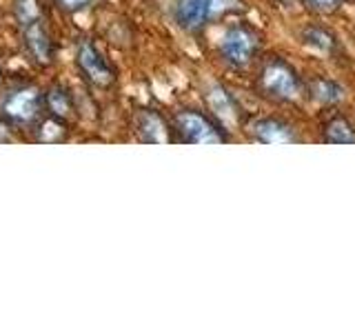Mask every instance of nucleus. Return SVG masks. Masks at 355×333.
Masks as SVG:
<instances>
[{
    "instance_id": "0eeeda50",
    "label": "nucleus",
    "mask_w": 355,
    "mask_h": 333,
    "mask_svg": "<svg viewBox=\"0 0 355 333\" xmlns=\"http://www.w3.org/2000/svg\"><path fill=\"white\" fill-rule=\"evenodd\" d=\"M73 62L78 67V71H80V76L92 87L109 89L118 80L114 65L107 60V56L100 51V47L92 38H80L76 42Z\"/></svg>"
},
{
    "instance_id": "1a4fd4ad",
    "label": "nucleus",
    "mask_w": 355,
    "mask_h": 333,
    "mask_svg": "<svg viewBox=\"0 0 355 333\" xmlns=\"http://www.w3.org/2000/svg\"><path fill=\"white\" fill-rule=\"evenodd\" d=\"M205 98H207L211 116H214L227 131L233 125H238V120H240V103H238V98L233 96L225 85L211 83L207 87Z\"/></svg>"
},
{
    "instance_id": "ddd939ff",
    "label": "nucleus",
    "mask_w": 355,
    "mask_h": 333,
    "mask_svg": "<svg viewBox=\"0 0 355 333\" xmlns=\"http://www.w3.org/2000/svg\"><path fill=\"white\" fill-rule=\"evenodd\" d=\"M44 111L60 120L69 122L76 116L73 94L62 83H53L44 89Z\"/></svg>"
},
{
    "instance_id": "20e7f679",
    "label": "nucleus",
    "mask_w": 355,
    "mask_h": 333,
    "mask_svg": "<svg viewBox=\"0 0 355 333\" xmlns=\"http://www.w3.org/2000/svg\"><path fill=\"white\" fill-rule=\"evenodd\" d=\"M262 38L249 22H229L216 42L218 58L233 71H244L255 62Z\"/></svg>"
},
{
    "instance_id": "f03ea898",
    "label": "nucleus",
    "mask_w": 355,
    "mask_h": 333,
    "mask_svg": "<svg viewBox=\"0 0 355 333\" xmlns=\"http://www.w3.org/2000/svg\"><path fill=\"white\" fill-rule=\"evenodd\" d=\"M255 92L271 103L293 105L304 96V78L282 56H269L255 74Z\"/></svg>"
},
{
    "instance_id": "f3484780",
    "label": "nucleus",
    "mask_w": 355,
    "mask_h": 333,
    "mask_svg": "<svg viewBox=\"0 0 355 333\" xmlns=\"http://www.w3.org/2000/svg\"><path fill=\"white\" fill-rule=\"evenodd\" d=\"M53 3L62 11H67V14H80V11H87L92 7L96 0H53Z\"/></svg>"
},
{
    "instance_id": "39448f33",
    "label": "nucleus",
    "mask_w": 355,
    "mask_h": 333,
    "mask_svg": "<svg viewBox=\"0 0 355 333\" xmlns=\"http://www.w3.org/2000/svg\"><path fill=\"white\" fill-rule=\"evenodd\" d=\"M44 114V89L33 83H16L0 96V118L11 127H33Z\"/></svg>"
},
{
    "instance_id": "6e6552de",
    "label": "nucleus",
    "mask_w": 355,
    "mask_h": 333,
    "mask_svg": "<svg viewBox=\"0 0 355 333\" xmlns=\"http://www.w3.org/2000/svg\"><path fill=\"white\" fill-rule=\"evenodd\" d=\"M249 138L258 144H293L300 142V136L291 122L275 116L255 118L249 125Z\"/></svg>"
},
{
    "instance_id": "423d86ee",
    "label": "nucleus",
    "mask_w": 355,
    "mask_h": 333,
    "mask_svg": "<svg viewBox=\"0 0 355 333\" xmlns=\"http://www.w3.org/2000/svg\"><path fill=\"white\" fill-rule=\"evenodd\" d=\"M171 129L175 140L184 144H225L231 140L229 131L214 116L193 107L178 109L171 120Z\"/></svg>"
},
{
    "instance_id": "4468645a",
    "label": "nucleus",
    "mask_w": 355,
    "mask_h": 333,
    "mask_svg": "<svg viewBox=\"0 0 355 333\" xmlns=\"http://www.w3.org/2000/svg\"><path fill=\"white\" fill-rule=\"evenodd\" d=\"M31 131H33V140L40 144H58L69 138V122L55 118L44 111V114L36 120V125L31 127Z\"/></svg>"
},
{
    "instance_id": "6ab92c4d",
    "label": "nucleus",
    "mask_w": 355,
    "mask_h": 333,
    "mask_svg": "<svg viewBox=\"0 0 355 333\" xmlns=\"http://www.w3.org/2000/svg\"><path fill=\"white\" fill-rule=\"evenodd\" d=\"M3 80H5V74H3V69H0V85H3Z\"/></svg>"
},
{
    "instance_id": "f257e3e1",
    "label": "nucleus",
    "mask_w": 355,
    "mask_h": 333,
    "mask_svg": "<svg viewBox=\"0 0 355 333\" xmlns=\"http://www.w3.org/2000/svg\"><path fill=\"white\" fill-rule=\"evenodd\" d=\"M11 14L20 33V44L29 60L38 67H49L55 58V47L42 0H11Z\"/></svg>"
},
{
    "instance_id": "7ed1b4c3",
    "label": "nucleus",
    "mask_w": 355,
    "mask_h": 333,
    "mask_svg": "<svg viewBox=\"0 0 355 333\" xmlns=\"http://www.w3.org/2000/svg\"><path fill=\"white\" fill-rule=\"evenodd\" d=\"M240 7L242 0H173L171 18L187 36H202L209 25Z\"/></svg>"
},
{
    "instance_id": "a211bd4d",
    "label": "nucleus",
    "mask_w": 355,
    "mask_h": 333,
    "mask_svg": "<svg viewBox=\"0 0 355 333\" xmlns=\"http://www.w3.org/2000/svg\"><path fill=\"white\" fill-rule=\"evenodd\" d=\"M9 142H14V127L7 120L0 118V144H9Z\"/></svg>"
},
{
    "instance_id": "f8f14e48",
    "label": "nucleus",
    "mask_w": 355,
    "mask_h": 333,
    "mask_svg": "<svg viewBox=\"0 0 355 333\" xmlns=\"http://www.w3.org/2000/svg\"><path fill=\"white\" fill-rule=\"evenodd\" d=\"M300 42H302L311 53L322 56V58L336 56L340 49V40L336 36V31H331L324 25H306L300 31Z\"/></svg>"
},
{
    "instance_id": "2eb2a0df",
    "label": "nucleus",
    "mask_w": 355,
    "mask_h": 333,
    "mask_svg": "<svg viewBox=\"0 0 355 333\" xmlns=\"http://www.w3.org/2000/svg\"><path fill=\"white\" fill-rule=\"evenodd\" d=\"M322 142L324 144H355V125L347 116H331L322 125Z\"/></svg>"
},
{
    "instance_id": "9d476101",
    "label": "nucleus",
    "mask_w": 355,
    "mask_h": 333,
    "mask_svg": "<svg viewBox=\"0 0 355 333\" xmlns=\"http://www.w3.org/2000/svg\"><path fill=\"white\" fill-rule=\"evenodd\" d=\"M136 133L140 142H147V144H166L175 140L169 122L164 120V116L158 109H151V107H144L136 114Z\"/></svg>"
},
{
    "instance_id": "9b49d317",
    "label": "nucleus",
    "mask_w": 355,
    "mask_h": 333,
    "mask_svg": "<svg viewBox=\"0 0 355 333\" xmlns=\"http://www.w3.org/2000/svg\"><path fill=\"white\" fill-rule=\"evenodd\" d=\"M304 94L322 107H338L347 98V87L338 83L336 78L315 76L311 80H304Z\"/></svg>"
},
{
    "instance_id": "dca6fc26",
    "label": "nucleus",
    "mask_w": 355,
    "mask_h": 333,
    "mask_svg": "<svg viewBox=\"0 0 355 333\" xmlns=\"http://www.w3.org/2000/svg\"><path fill=\"white\" fill-rule=\"evenodd\" d=\"M353 0H302V5L313 11V14H320V16H327V14H336L338 9L347 7Z\"/></svg>"
}]
</instances>
